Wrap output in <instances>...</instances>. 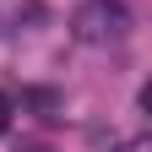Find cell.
<instances>
[{
    "label": "cell",
    "mask_w": 152,
    "mask_h": 152,
    "mask_svg": "<svg viewBox=\"0 0 152 152\" xmlns=\"http://www.w3.org/2000/svg\"><path fill=\"white\" fill-rule=\"evenodd\" d=\"M125 27H130L125 0H87V6H76V16H71V33L82 38V44H114V38H125Z\"/></svg>",
    "instance_id": "6da1fadb"
},
{
    "label": "cell",
    "mask_w": 152,
    "mask_h": 152,
    "mask_svg": "<svg viewBox=\"0 0 152 152\" xmlns=\"http://www.w3.org/2000/svg\"><path fill=\"white\" fill-rule=\"evenodd\" d=\"M6 125H11V98L0 92V136H6Z\"/></svg>",
    "instance_id": "7a4b0ae2"
}]
</instances>
